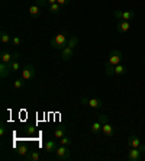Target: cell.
Segmentation results:
<instances>
[{
	"mask_svg": "<svg viewBox=\"0 0 145 161\" xmlns=\"http://www.w3.org/2000/svg\"><path fill=\"white\" fill-rule=\"evenodd\" d=\"M68 39H70V35H68V32H60L58 35H55V36L51 39V47L55 49H64L65 47H67V42Z\"/></svg>",
	"mask_w": 145,
	"mask_h": 161,
	"instance_id": "6da1fadb",
	"label": "cell"
},
{
	"mask_svg": "<svg viewBox=\"0 0 145 161\" xmlns=\"http://www.w3.org/2000/svg\"><path fill=\"white\" fill-rule=\"evenodd\" d=\"M123 60V55L122 53H120L119 49H113L110 54H109V58H108V63L106 64H110V65H118V64H120Z\"/></svg>",
	"mask_w": 145,
	"mask_h": 161,
	"instance_id": "7a4b0ae2",
	"label": "cell"
},
{
	"mask_svg": "<svg viewBox=\"0 0 145 161\" xmlns=\"http://www.w3.org/2000/svg\"><path fill=\"white\" fill-rule=\"evenodd\" d=\"M80 103L84 106H89V108H92V109H100L102 105H103L100 99H96V97H90V99L81 97L80 99Z\"/></svg>",
	"mask_w": 145,
	"mask_h": 161,
	"instance_id": "3957f363",
	"label": "cell"
},
{
	"mask_svg": "<svg viewBox=\"0 0 145 161\" xmlns=\"http://www.w3.org/2000/svg\"><path fill=\"white\" fill-rule=\"evenodd\" d=\"M55 157L57 160H60V161H67L70 160V151H68V148L65 145H60L58 148L55 150Z\"/></svg>",
	"mask_w": 145,
	"mask_h": 161,
	"instance_id": "277c9868",
	"label": "cell"
},
{
	"mask_svg": "<svg viewBox=\"0 0 145 161\" xmlns=\"http://www.w3.org/2000/svg\"><path fill=\"white\" fill-rule=\"evenodd\" d=\"M19 54L18 53H9V51H2V54H0V61L4 64H10L13 63V61H16L19 58Z\"/></svg>",
	"mask_w": 145,
	"mask_h": 161,
	"instance_id": "5b68a950",
	"label": "cell"
},
{
	"mask_svg": "<svg viewBox=\"0 0 145 161\" xmlns=\"http://www.w3.org/2000/svg\"><path fill=\"white\" fill-rule=\"evenodd\" d=\"M126 158L129 161H141L142 158H144V154H142V151L139 150V148H131V150L128 151Z\"/></svg>",
	"mask_w": 145,
	"mask_h": 161,
	"instance_id": "8992f818",
	"label": "cell"
},
{
	"mask_svg": "<svg viewBox=\"0 0 145 161\" xmlns=\"http://www.w3.org/2000/svg\"><path fill=\"white\" fill-rule=\"evenodd\" d=\"M35 77V67L32 64H26L22 68V79L23 80H32Z\"/></svg>",
	"mask_w": 145,
	"mask_h": 161,
	"instance_id": "52a82bcc",
	"label": "cell"
},
{
	"mask_svg": "<svg viewBox=\"0 0 145 161\" xmlns=\"http://www.w3.org/2000/svg\"><path fill=\"white\" fill-rule=\"evenodd\" d=\"M113 15H115V18H118V19H123V20H132V19L135 18V12H132V10H126V12L116 10Z\"/></svg>",
	"mask_w": 145,
	"mask_h": 161,
	"instance_id": "ba28073f",
	"label": "cell"
},
{
	"mask_svg": "<svg viewBox=\"0 0 145 161\" xmlns=\"http://www.w3.org/2000/svg\"><path fill=\"white\" fill-rule=\"evenodd\" d=\"M116 28H118V31H119L120 34H126L128 31L131 29V23H129V20L119 19V22L116 23Z\"/></svg>",
	"mask_w": 145,
	"mask_h": 161,
	"instance_id": "9c48e42d",
	"label": "cell"
},
{
	"mask_svg": "<svg viewBox=\"0 0 145 161\" xmlns=\"http://www.w3.org/2000/svg\"><path fill=\"white\" fill-rule=\"evenodd\" d=\"M74 55V49L70 47H65L64 49H61V60L63 61H70Z\"/></svg>",
	"mask_w": 145,
	"mask_h": 161,
	"instance_id": "30bf717a",
	"label": "cell"
},
{
	"mask_svg": "<svg viewBox=\"0 0 145 161\" xmlns=\"http://www.w3.org/2000/svg\"><path fill=\"white\" fill-rule=\"evenodd\" d=\"M128 147H131V148H141L142 147V142L141 139L138 138V136H135V135H131L129 138H128Z\"/></svg>",
	"mask_w": 145,
	"mask_h": 161,
	"instance_id": "8fae6325",
	"label": "cell"
},
{
	"mask_svg": "<svg viewBox=\"0 0 145 161\" xmlns=\"http://www.w3.org/2000/svg\"><path fill=\"white\" fill-rule=\"evenodd\" d=\"M12 73V68H10V64H4V63H0V77L2 79H6L9 74Z\"/></svg>",
	"mask_w": 145,
	"mask_h": 161,
	"instance_id": "7c38bea8",
	"label": "cell"
},
{
	"mask_svg": "<svg viewBox=\"0 0 145 161\" xmlns=\"http://www.w3.org/2000/svg\"><path fill=\"white\" fill-rule=\"evenodd\" d=\"M25 161H39L41 160V155L38 151H31L29 154H26L25 157H22Z\"/></svg>",
	"mask_w": 145,
	"mask_h": 161,
	"instance_id": "4fadbf2b",
	"label": "cell"
},
{
	"mask_svg": "<svg viewBox=\"0 0 145 161\" xmlns=\"http://www.w3.org/2000/svg\"><path fill=\"white\" fill-rule=\"evenodd\" d=\"M102 134L104 135V136H112L113 135V126H112L109 122H106V124H103L102 125Z\"/></svg>",
	"mask_w": 145,
	"mask_h": 161,
	"instance_id": "5bb4252c",
	"label": "cell"
},
{
	"mask_svg": "<svg viewBox=\"0 0 145 161\" xmlns=\"http://www.w3.org/2000/svg\"><path fill=\"white\" fill-rule=\"evenodd\" d=\"M44 148H45V151H47L48 154H52V153H55V150L58 148V145H57L54 141H51V139H49V141H47V142H45Z\"/></svg>",
	"mask_w": 145,
	"mask_h": 161,
	"instance_id": "9a60e30c",
	"label": "cell"
},
{
	"mask_svg": "<svg viewBox=\"0 0 145 161\" xmlns=\"http://www.w3.org/2000/svg\"><path fill=\"white\" fill-rule=\"evenodd\" d=\"M0 41H2V44L9 45V44H12V38L6 31H2V32H0Z\"/></svg>",
	"mask_w": 145,
	"mask_h": 161,
	"instance_id": "2e32d148",
	"label": "cell"
},
{
	"mask_svg": "<svg viewBox=\"0 0 145 161\" xmlns=\"http://www.w3.org/2000/svg\"><path fill=\"white\" fill-rule=\"evenodd\" d=\"M39 13H41V8H39L38 4H31L29 6V15L32 16V18H38Z\"/></svg>",
	"mask_w": 145,
	"mask_h": 161,
	"instance_id": "e0dca14e",
	"label": "cell"
},
{
	"mask_svg": "<svg viewBox=\"0 0 145 161\" xmlns=\"http://www.w3.org/2000/svg\"><path fill=\"white\" fill-rule=\"evenodd\" d=\"M90 132H92V134H99V132H102V122L99 119L92 124V126H90Z\"/></svg>",
	"mask_w": 145,
	"mask_h": 161,
	"instance_id": "ac0fdd59",
	"label": "cell"
},
{
	"mask_svg": "<svg viewBox=\"0 0 145 161\" xmlns=\"http://www.w3.org/2000/svg\"><path fill=\"white\" fill-rule=\"evenodd\" d=\"M126 73H128V70H126V67H125L122 63L118 64V65H115V74L116 75H125Z\"/></svg>",
	"mask_w": 145,
	"mask_h": 161,
	"instance_id": "d6986e66",
	"label": "cell"
},
{
	"mask_svg": "<svg viewBox=\"0 0 145 161\" xmlns=\"http://www.w3.org/2000/svg\"><path fill=\"white\" fill-rule=\"evenodd\" d=\"M61 8H63V6H61L60 3H52V4H49L48 6V10L51 12V13H60Z\"/></svg>",
	"mask_w": 145,
	"mask_h": 161,
	"instance_id": "ffe728a7",
	"label": "cell"
},
{
	"mask_svg": "<svg viewBox=\"0 0 145 161\" xmlns=\"http://www.w3.org/2000/svg\"><path fill=\"white\" fill-rule=\"evenodd\" d=\"M77 44H78V38L77 36H70V39H68V42H67V47H70V48L74 49L75 47H77Z\"/></svg>",
	"mask_w": 145,
	"mask_h": 161,
	"instance_id": "44dd1931",
	"label": "cell"
},
{
	"mask_svg": "<svg viewBox=\"0 0 145 161\" xmlns=\"http://www.w3.org/2000/svg\"><path fill=\"white\" fill-rule=\"evenodd\" d=\"M25 81H26V80H23V79H16L15 81H13V87H15L16 90L22 89V87L25 86Z\"/></svg>",
	"mask_w": 145,
	"mask_h": 161,
	"instance_id": "7402d4cb",
	"label": "cell"
},
{
	"mask_svg": "<svg viewBox=\"0 0 145 161\" xmlns=\"http://www.w3.org/2000/svg\"><path fill=\"white\" fill-rule=\"evenodd\" d=\"M71 142H73V141H71V138H68L67 135H64L63 138L60 139V145H65V147H68V145H71Z\"/></svg>",
	"mask_w": 145,
	"mask_h": 161,
	"instance_id": "603a6c76",
	"label": "cell"
},
{
	"mask_svg": "<svg viewBox=\"0 0 145 161\" xmlns=\"http://www.w3.org/2000/svg\"><path fill=\"white\" fill-rule=\"evenodd\" d=\"M16 153L20 155V157H25L26 154H28V148H26V145H20V147H18V151Z\"/></svg>",
	"mask_w": 145,
	"mask_h": 161,
	"instance_id": "cb8c5ba5",
	"label": "cell"
},
{
	"mask_svg": "<svg viewBox=\"0 0 145 161\" xmlns=\"http://www.w3.org/2000/svg\"><path fill=\"white\" fill-rule=\"evenodd\" d=\"M10 68H12V71L13 73L19 71V70H20V64H19V61L16 60V61H13V63H10Z\"/></svg>",
	"mask_w": 145,
	"mask_h": 161,
	"instance_id": "d4e9b609",
	"label": "cell"
},
{
	"mask_svg": "<svg viewBox=\"0 0 145 161\" xmlns=\"http://www.w3.org/2000/svg\"><path fill=\"white\" fill-rule=\"evenodd\" d=\"M64 135H65V131H64V129H55V131H54V136H55L57 139H61Z\"/></svg>",
	"mask_w": 145,
	"mask_h": 161,
	"instance_id": "484cf974",
	"label": "cell"
},
{
	"mask_svg": "<svg viewBox=\"0 0 145 161\" xmlns=\"http://www.w3.org/2000/svg\"><path fill=\"white\" fill-rule=\"evenodd\" d=\"M35 4H38L39 8H48L49 3H48V0H35Z\"/></svg>",
	"mask_w": 145,
	"mask_h": 161,
	"instance_id": "4316f807",
	"label": "cell"
},
{
	"mask_svg": "<svg viewBox=\"0 0 145 161\" xmlns=\"http://www.w3.org/2000/svg\"><path fill=\"white\" fill-rule=\"evenodd\" d=\"M106 74H108V75L115 74V67H113V65H110V64H106Z\"/></svg>",
	"mask_w": 145,
	"mask_h": 161,
	"instance_id": "83f0119b",
	"label": "cell"
},
{
	"mask_svg": "<svg viewBox=\"0 0 145 161\" xmlns=\"http://www.w3.org/2000/svg\"><path fill=\"white\" fill-rule=\"evenodd\" d=\"M99 120H100V122H102V125H103V124H106V122H109V118H108V115H104V113H103V115H100V116H99Z\"/></svg>",
	"mask_w": 145,
	"mask_h": 161,
	"instance_id": "f1b7e54d",
	"label": "cell"
},
{
	"mask_svg": "<svg viewBox=\"0 0 145 161\" xmlns=\"http://www.w3.org/2000/svg\"><path fill=\"white\" fill-rule=\"evenodd\" d=\"M6 132H8V129H6L4 124H2V125H0V136H4V135H6Z\"/></svg>",
	"mask_w": 145,
	"mask_h": 161,
	"instance_id": "f546056e",
	"label": "cell"
},
{
	"mask_svg": "<svg viewBox=\"0 0 145 161\" xmlns=\"http://www.w3.org/2000/svg\"><path fill=\"white\" fill-rule=\"evenodd\" d=\"M12 45H15V47H18V45H20V38H18V36L12 38Z\"/></svg>",
	"mask_w": 145,
	"mask_h": 161,
	"instance_id": "4dcf8cb0",
	"label": "cell"
},
{
	"mask_svg": "<svg viewBox=\"0 0 145 161\" xmlns=\"http://www.w3.org/2000/svg\"><path fill=\"white\" fill-rule=\"evenodd\" d=\"M57 3H60L61 6H67L70 3V0H57Z\"/></svg>",
	"mask_w": 145,
	"mask_h": 161,
	"instance_id": "1f68e13d",
	"label": "cell"
},
{
	"mask_svg": "<svg viewBox=\"0 0 145 161\" xmlns=\"http://www.w3.org/2000/svg\"><path fill=\"white\" fill-rule=\"evenodd\" d=\"M28 134H35V129H34V128H32V129L29 128V129H28Z\"/></svg>",
	"mask_w": 145,
	"mask_h": 161,
	"instance_id": "d6a6232c",
	"label": "cell"
},
{
	"mask_svg": "<svg viewBox=\"0 0 145 161\" xmlns=\"http://www.w3.org/2000/svg\"><path fill=\"white\" fill-rule=\"evenodd\" d=\"M48 3L52 4V3H57V0H48Z\"/></svg>",
	"mask_w": 145,
	"mask_h": 161,
	"instance_id": "836d02e7",
	"label": "cell"
},
{
	"mask_svg": "<svg viewBox=\"0 0 145 161\" xmlns=\"http://www.w3.org/2000/svg\"><path fill=\"white\" fill-rule=\"evenodd\" d=\"M144 64H145V58H144Z\"/></svg>",
	"mask_w": 145,
	"mask_h": 161,
	"instance_id": "e575fe53",
	"label": "cell"
}]
</instances>
